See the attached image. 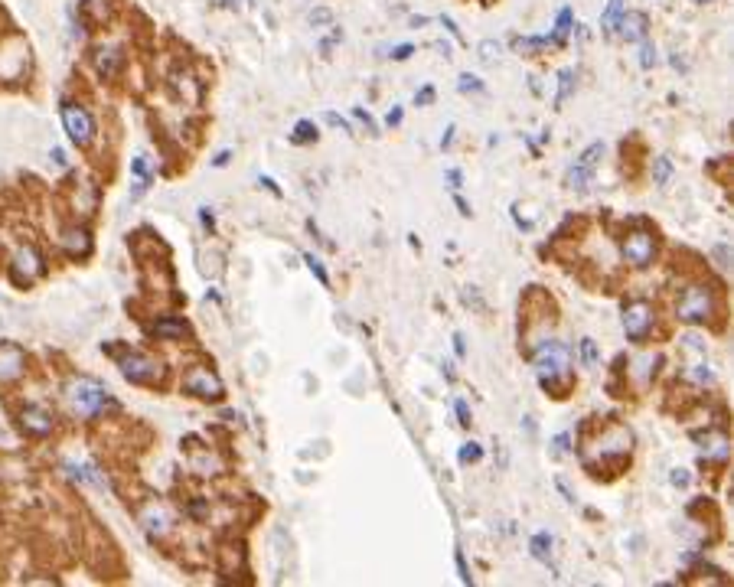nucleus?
I'll list each match as a JSON object with an SVG mask.
<instances>
[{
  "mask_svg": "<svg viewBox=\"0 0 734 587\" xmlns=\"http://www.w3.org/2000/svg\"><path fill=\"white\" fill-rule=\"evenodd\" d=\"M669 177H672V160L663 153V157H656V163H653V183L666 187V183H669Z\"/></svg>",
  "mask_w": 734,
  "mask_h": 587,
  "instance_id": "b1692460",
  "label": "nucleus"
},
{
  "mask_svg": "<svg viewBox=\"0 0 734 587\" xmlns=\"http://www.w3.org/2000/svg\"><path fill=\"white\" fill-rule=\"evenodd\" d=\"M330 20H333L330 10H323V7L310 10V23H314V27H320V23H330Z\"/></svg>",
  "mask_w": 734,
  "mask_h": 587,
  "instance_id": "c9c22d12",
  "label": "nucleus"
},
{
  "mask_svg": "<svg viewBox=\"0 0 734 587\" xmlns=\"http://www.w3.org/2000/svg\"><path fill=\"white\" fill-rule=\"evenodd\" d=\"M620 27V36L627 39V43H640V39H646V27H650V20H646V13H620L617 20Z\"/></svg>",
  "mask_w": 734,
  "mask_h": 587,
  "instance_id": "f8f14e48",
  "label": "nucleus"
},
{
  "mask_svg": "<svg viewBox=\"0 0 734 587\" xmlns=\"http://www.w3.org/2000/svg\"><path fill=\"white\" fill-rule=\"evenodd\" d=\"M53 160L59 163V167H65V153H63V151H53Z\"/></svg>",
  "mask_w": 734,
  "mask_h": 587,
  "instance_id": "3c124183",
  "label": "nucleus"
},
{
  "mask_svg": "<svg viewBox=\"0 0 734 587\" xmlns=\"http://www.w3.org/2000/svg\"><path fill=\"white\" fill-rule=\"evenodd\" d=\"M199 219H203V225H209V229H213V213H206V209H203V213H199Z\"/></svg>",
  "mask_w": 734,
  "mask_h": 587,
  "instance_id": "8fccbe9b",
  "label": "nucleus"
},
{
  "mask_svg": "<svg viewBox=\"0 0 734 587\" xmlns=\"http://www.w3.org/2000/svg\"><path fill=\"white\" fill-rule=\"evenodd\" d=\"M118 365H121V375L134 385H160L167 375V365L147 353H127L118 359Z\"/></svg>",
  "mask_w": 734,
  "mask_h": 587,
  "instance_id": "20e7f679",
  "label": "nucleus"
},
{
  "mask_svg": "<svg viewBox=\"0 0 734 587\" xmlns=\"http://www.w3.org/2000/svg\"><path fill=\"white\" fill-rule=\"evenodd\" d=\"M679 320L685 323H705L718 313V294L711 284H692L682 291V301L676 307Z\"/></svg>",
  "mask_w": 734,
  "mask_h": 587,
  "instance_id": "7ed1b4c3",
  "label": "nucleus"
},
{
  "mask_svg": "<svg viewBox=\"0 0 734 587\" xmlns=\"http://www.w3.org/2000/svg\"><path fill=\"white\" fill-rule=\"evenodd\" d=\"M65 398H69L72 411L79 418H99L105 408H118L111 391L101 382H95V379H72L69 389H65Z\"/></svg>",
  "mask_w": 734,
  "mask_h": 587,
  "instance_id": "f257e3e1",
  "label": "nucleus"
},
{
  "mask_svg": "<svg viewBox=\"0 0 734 587\" xmlns=\"http://www.w3.org/2000/svg\"><path fill=\"white\" fill-rule=\"evenodd\" d=\"M568 441H571V437H568V434H558L555 441H552V457H562V454H568Z\"/></svg>",
  "mask_w": 734,
  "mask_h": 587,
  "instance_id": "f704fd0d",
  "label": "nucleus"
},
{
  "mask_svg": "<svg viewBox=\"0 0 734 587\" xmlns=\"http://www.w3.org/2000/svg\"><path fill=\"white\" fill-rule=\"evenodd\" d=\"M291 141H294V144H310V141H317V125H314V121H297L294 134H291Z\"/></svg>",
  "mask_w": 734,
  "mask_h": 587,
  "instance_id": "5701e85b",
  "label": "nucleus"
},
{
  "mask_svg": "<svg viewBox=\"0 0 734 587\" xmlns=\"http://www.w3.org/2000/svg\"><path fill=\"white\" fill-rule=\"evenodd\" d=\"M695 4H711V0H695Z\"/></svg>",
  "mask_w": 734,
  "mask_h": 587,
  "instance_id": "864d4df0",
  "label": "nucleus"
},
{
  "mask_svg": "<svg viewBox=\"0 0 734 587\" xmlns=\"http://www.w3.org/2000/svg\"><path fill=\"white\" fill-rule=\"evenodd\" d=\"M600 157H604V144H600V141H594L591 147H588V151L581 153V160H578V163H584V167H594V163H597Z\"/></svg>",
  "mask_w": 734,
  "mask_h": 587,
  "instance_id": "cd10ccee",
  "label": "nucleus"
},
{
  "mask_svg": "<svg viewBox=\"0 0 734 587\" xmlns=\"http://www.w3.org/2000/svg\"><path fill=\"white\" fill-rule=\"evenodd\" d=\"M304 261H307V267H310V274H314L323 287H330V274H327V267L320 265V258H317V255H307Z\"/></svg>",
  "mask_w": 734,
  "mask_h": 587,
  "instance_id": "a878e982",
  "label": "nucleus"
},
{
  "mask_svg": "<svg viewBox=\"0 0 734 587\" xmlns=\"http://www.w3.org/2000/svg\"><path fill=\"white\" fill-rule=\"evenodd\" d=\"M121 63H125V53H121L118 46H101V49H95V69H99L105 79L118 75Z\"/></svg>",
  "mask_w": 734,
  "mask_h": 587,
  "instance_id": "4468645a",
  "label": "nucleus"
},
{
  "mask_svg": "<svg viewBox=\"0 0 734 587\" xmlns=\"http://www.w3.org/2000/svg\"><path fill=\"white\" fill-rule=\"evenodd\" d=\"M457 89H460V91H483V82L476 79V75H470V72H467V75H460Z\"/></svg>",
  "mask_w": 734,
  "mask_h": 587,
  "instance_id": "c756f323",
  "label": "nucleus"
},
{
  "mask_svg": "<svg viewBox=\"0 0 734 587\" xmlns=\"http://www.w3.org/2000/svg\"><path fill=\"white\" fill-rule=\"evenodd\" d=\"M183 389H186V395H193V398H203V401H219L222 398V382H219V375L209 372L206 365H196V369H189L186 379H183Z\"/></svg>",
  "mask_w": 734,
  "mask_h": 587,
  "instance_id": "6e6552de",
  "label": "nucleus"
},
{
  "mask_svg": "<svg viewBox=\"0 0 734 587\" xmlns=\"http://www.w3.org/2000/svg\"><path fill=\"white\" fill-rule=\"evenodd\" d=\"M454 349H457V356H467V346H464V336H460V333L454 336Z\"/></svg>",
  "mask_w": 734,
  "mask_h": 587,
  "instance_id": "c03bdc74",
  "label": "nucleus"
},
{
  "mask_svg": "<svg viewBox=\"0 0 734 587\" xmlns=\"http://www.w3.org/2000/svg\"><path fill=\"white\" fill-rule=\"evenodd\" d=\"M545 46H555L552 43V36H522V39H516V49L519 53H538V49H545Z\"/></svg>",
  "mask_w": 734,
  "mask_h": 587,
  "instance_id": "4be33fe9",
  "label": "nucleus"
},
{
  "mask_svg": "<svg viewBox=\"0 0 734 587\" xmlns=\"http://www.w3.org/2000/svg\"><path fill=\"white\" fill-rule=\"evenodd\" d=\"M480 457H483V450H480L476 444H464V447H460V463H476Z\"/></svg>",
  "mask_w": 734,
  "mask_h": 587,
  "instance_id": "2f4dec72",
  "label": "nucleus"
},
{
  "mask_svg": "<svg viewBox=\"0 0 734 587\" xmlns=\"http://www.w3.org/2000/svg\"><path fill=\"white\" fill-rule=\"evenodd\" d=\"M480 56H483L486 63L500 59V43H496V39H483V43H480Z\"/></svg>",
  "mask_w": 734,
  "mask_h": 587,
  "instance_id": "7c9ffc66",
  "label": "nucleus"
},
{
  "mask_svg": "<svg viewBox=\"0 0 734 587\" xmlns=\"http://www.w3.org/2000/svg\"><path fill=\"white\" fill-rule=\"evenodd\" d=\"M65 251H69L72 258H85L91 251V239L85 229H72L69 235H65Z\"/></svg>",
  "mask_w": 734,
  "mask_h": 587,
  "instance_id": "dca6fc26",
  "label": "nucleus"
},
{
  "mask_svg": "<svg viewBox=\"0 0 734 587\" xmlns=\"http://www.w3.org/2000/svg\"><path fill=\"white\" fill-rule=\"evenodd\" d=\"M10 274H13L17 284H30L36 274H43V258H39V251H36L33 245H23V248L13 255V261H10Z\"/></svg>",
  "mask_w": 734,
  "mask_h": 587,
  "instance_id": "1a4fd4ad",
  "label": "nucleus"
},
{
  "mask_svg": "<svg viewBox=\"0 0 734 587\" xmlns=\"http://www.w3.org/2000/svg\"><path fill=\"white\" fill-rule=\"evenodd\" d=\"M588 183H591V167H584V163H574V167L568 170V187L578 189V193H584V189H588Z\"/></svg>",
  "mask_w": 734,
  "mask_h": 587,
  "instance_id": "aec40b11",
  "label": "nucleus"
},
{
  "mask_svg": "<svg viewBox=\"0 0 734 587\" xmlns=\"http://www.w3.org/2000/svg\"><path fill=\"white\" fill-rule=\"evenodd\" d=\"M385 121H388V127H392V125H398V121H402V108H392V111H388V118H385Z\"/></svg>",
  "mask_w": 734,
  "mask_h": 587,
  "instance_id": "37998d69",
  "label": "nucleus"
},
{
  "mask_svg": "<svg viewBox=\"0 0 734 587\" xmlns=\"http://www.w3.org/2000/svg\"><path fill=\"white\" fill-rule=\"evenodd\" d=\"M571 20H574L571 7H562V10H558V20H555V33H552V43H555V46H562L564 39H568V33H571Z\"/></svg>",
  "mask_w": 734,
  "mask_h": 587,
  "instance_id": "a211bd4d",
  "label": "nucleus"
},
{
  "mask_svg": "<svg viewBox=\"0 0 734 587\" xmlns=\"http://www.w3.org/2000/svg\"><path fill=\"white\" fill-rule=\"evenodd\" d=\"M653 329V307L646 301H630L624 307V333H627L630 343H646Z\"/></svg>",
  "mask_w": 734,
  "mask_h": 587,
  "instance_id": "0eeeda50",
  "label": "nucleus"
},
{
  "mask_svg": "<svg viewBox=\"0 0 734 587\" xmlns=\"http://www.w3.org/2000/svg\"><path fill=\"white\" fill-rule=\"evenodd\" d=\"M715 258H718V265H721V267H731V261H728V258H731L728 245H718V248H715Z\"/></svg>",
  "mask_w": 734,
  "mask_h": 587,
  "instance_id": "4c0bfd02",
  "label": "nucleus"
},
{
  "mask_svg": "<svg viewBox=\"0 0 734 587\" xmlns=\"http://www.w3.org/2000/svg\"><path fill=\"white\" fill-rule=\"evenodd\" d=\"M327 125H333V127H346V121H343L340 115H333V111H330V115H327Z\"/></svg>",
  "mask_w": 734,
  "mask_h": 587,
  "instance_id": "a18cd8bd",
  "label": "nucleus"
},
{
  "mask_svg": "<svg viewBox=\"0 0 734 587\" xmlns=\"http://www.w3.org/2000/svg\"><path fill=\"white\" fill-rule=\"evenodd\" d=\"M552 535L548 532H538V535H532V542H529V548H532V555H536L538 561H548L552 558Z\"/></svg>",
  "mask_w": 734,
  "mask_h": 587,
  "instance_id": "412c9836",
  "label": "nucleus"
},
{
  "mask_svg": "<svg viewBox=\"0 0 734 587\" xmlns=\"http://www.w3.org/2000/svg\"><path fill=\"white\" fill-rule=\"evenodd\" d=\"M225 4H229V7H239V0H225Z\"/></svg>",
  "mask_w": 734,
  "mask_h": 587,
  "instance_id": "603ef678",
  "label": "nucleus"
},
{
  "mask_svg": "<svg viewBox=\"0 0 734 587\" xmlns=\"http://www.w3.org/2000/svg\"><path fill=\"white\" fill-rule=\"evenodd\" d=\"M568 369H571V349L562 346V343H555V339H545V343L538 346V353H536L538 382L545 385V389H555L558 379L568 375Z\"/></svg>",
  "mask_w": 734,
  "mask_h": 587,
  "instance_id": "f03ea898",
  "label": "nucleus"
},
{
  "mask_svg": "<svg viewBox=\"0 0 734 587\" xmlns=\"http://www.w3.org/2000/svg\"><path fill=\"white\" fill-rule=\"evenodd\" d=\"M141 519H144V529H147L151 538H163V535H170V529H173L170 512H167L163 506H151Z\"/></svg>",
  "mask_w": 734,
  "mask_h": 587,
  "instance_id": "ddd939ff",
  "label": "nucleus"
},
{
  "mask_svg": "<svg viewBox=\"0 0 734 587\" xmlns=\"http://www.w3.org/2000/svg\"><path fill=\"white\" fill-rule=\"evenodd\" d=\"M640 65L643 69H653L656 65V46L646 43V39H640Z\"/></svg>",
  "mask_w": 734,
  "mask_h": 587,
  "instance_id": "bb28decb",
  "label": "nucleus"
},
{
  "mask_svg": "<svg viewBox=\"0 0 734 587\" xmlns=\"http://www.w3.org/2000/svg\"><path fill=\"white\" fill-rule=\"evenodd\" d=\"M620 13H624V4H620V0H607V7H604V13H600V30H604V33H614Z\"/></svg>",
  "mask_w": 734,
  "mask_h": 587,
  "instance_id": "6ab92c4d",
  "label": "nucleus"
},
{
  "mask_svg": "<svg viewBox=\"0 0 734 587\" xmlns=\"http://www.w3.org/2000/svg\"><path fill=\"white\" fill-rule=\"evenodd\" d=\"M454 411H457V421H460V427H470V408H467V401H457L454 405Z\"/></svg>",
  "mask_w": 734,
  "mask_h": 587,
  "instance_id": "72a5a7b5",
  "label": "nucleus"
},
{
  "mask_svg": "<svg viewBox=\"0 0 734 587\" xmlns=\"http://www.w3.org/2000/svg\"><path fill=\"white\" fill-rule=\"evenodd\" d=\"M229 157H232V151H222V153H219V157H215L213 163H215V167H225V163H229Z\"/></svg>",
  "mask_w": 734,
  "mask_h": 587,
  "instance_id": "de8ad7c7",
  "label": "nucleus"
},
{
  "mask_svg": "<svg viewBox=\"0 0 734 587\" xmlns=\"http://www.w3.org/2000/svg\"><path fill=\"white\" fill-rule=\"evenodd\" d=\"M20 427L27 437H46L53 434V415H46L43 408H23L20 411Z\"/></svg>",
  "mask_w": 734,
  "mask_h": 587,
  "instance_id": "9b49d317",
  "label": "nucleus"
},
{
  "mask_svg": "<svg viewBox=\"0 0 734 587\" xmlns=\"http://www.w3.org/2000/svg\"><path fill=\"white\" fill-rule=\"evenodd\" d=\"M581 359H584L588 365H597V359H600V356H597V346H594V339H591V336H584V339H581Z\"/></svg>",
  "mask_w": 734,
  "mask_h": 587,
  "instance_id": "c85d7f7f",
  "label": "nucleus"
},
{
  "mask_svg": "<svg viewBox=\"0 0 734 587\" xmlns=\"http://www.w3.org/2000/svg\"><path fill=\"white\" fill-rule=\"evenodd\" d=\"M27 372V353L20 346H0V385L17 382L20 375Z\"/></svg>",
  "mask_w": 734,
  "mask_h": 587,
  "instance_id": "9d476101",
  "label": "nucleus"
},
{
  "mask_svg": "<svg viewBox=\"0 0 734 587\" xmlns=\"http://www.w3.org/2000/svg\"><path fill=\"white\" fill-rule=\"evenodd\" d=\"M450 141H454V125L444 131V137H441V147H450Z\"/></svg>",
  "mask_w": 734,
  "mask_h": 587,
  "instance_id": "49530a36",
  "label": "nucleus"
},
{
  "mask_svg": "<svg viewBox=\"0 0 734 587\" xmlns=\"http://www.w3.org/2000/svg\"><path fill=\"white\" fill-rule=\"evenodd\" d=\"M151 333L157 339H186L189 336V327L183 320H177V317H160V320H153L151 323Z\"/></svg>",
  "mask_w": 734,
  "mask_h": 587,
  "instance_id": "2eb2a0df",
  "label": "nucleus"
},
{
  "mask_svg": "<svg viewBox=\"0 0 734 587\" xmlns=\"http://www.w3.org/2000/svg\"><path fill=\"white\" fill-rule=\"evenodd\" d=\"M353 115H356V118H359V121H362V125H366V127H369V131H376V125H372V118H369V115H366V111H362V108H356V111H353Z\"/></svg>",
  "mask_w": 734,
  "mask_h": 587,
  "instance_id": "ea45409f",
  "label": "nucleus"
},
{
  "mask_svg": "<svg viewBox=\"0 0 734 587\" xmlns=\"http://www.w3.org/2000/svg\"><path fill=\"white\" fill-rule=\"evenodd\" d=\"M63 125H65V131H69V141L79 144V147H89L91 137H95V121H91L89 111H85L82 105H75V101H65L63 105Z\"/></svg>",
  "mask_w": 734,
  "mask_h": 587,
  "instance_id": "39448f33",
  "label": "nucleus"
},
{
  "mask_svg": "<svg viewBox=\"0 0 734 587\" xmlns=\"http://www.w3.org/2000/svg\"><path fill=\"white\" fill-rule=\"evenodd\" d=\"M620 251H624V258H627L633 267H650V265H653V255H656L653 232H646V229L627 232V235H624V245H620Z\"/></svg>",
  "mask_w": 734,
  "mask_h": 587,
  "instance_id": "423d86ee",
  "label": "nucleus"
},
{
  "mask_svg": "<svg viewBox=\"0 0 734 587\" xmlns=\"http://www.w3.org/2000/svg\"><path fill=\"white\" fill-rule=\"evenodd\" d=\"M457 571H460V581H464V584L474 581V578H470V571H467V561H464V555H460V552H457Z\"/></svg>",
  "mask_w": 734,
  "mask_h": 587,
  "instance_id": "58836bf2",
  "label": "nucleus"
},
{
  "mask_svg": "<svg viewBox=\"0 0 734 587\" xmlns=\"http://www.w3.org/2000/svg\"><path fill=\"white\" fill-rule=\"evenodd\" d=\"M571 89H574V69H564L562 75H558V95H555L558 105H562V101H568Z\"/></svg>",
  "mask_w": 734,
  "mask_h": 587,
  "instance_id": "393cba45",
  "label": "nucleus"
},
{
  "mask_svg": "<svg viewBox=\"0 0 734 587\" xmlns=\"http://www.w3.org/2000/svg\"><path fill=\"white\" fill-rule=\"evenodd\" d=\"M454 203H457V209H460V215H470V206H467L460 196H454Z\"/></svg>",
  "mask_w": 734,
  "mask_h": 587,
  "instance_id": "09e8293b",
  "label": "nucleus"
},
{
  "mask_svg": "<svg viewBox=\"0 0 734 587\" xmlns=\"http://www.w3.org/2000/svg\"><path fill=\"white\" fill-rule=\"evenodd\" d=\"M702 450H708L715 460L725 463L728 454H731V441H728L725 434H705V437H702Z\"/></svg>",
  "mask_w": 734,
  "mask_h": 587,
  "instance_id": "f3484780",
  "label": "nucleus"
},
{
  "mask_svg": "<svg viewBox=\"0 0 734 587\" xmlns=\"http://www.w3.org/2000/svg\"><path fill=\"white\" fill-rule=\"evenodd\" d=\"M448 179H450V187H460V179H464V173H460V170H448Z\"/></svg>",
  "mask_w": 734,
  "mask_h": 587,
  "instance_id": "79ce46f5",
  "label": "nucleus"
},
{
  "mask_svg": "<svg viewBox=\"0 0 734 587\" xmlns=\"http://www.w3.org/2000/svg\"><path fill=\"white\" fill-rule=\"evenodd\" d=\"M669 480H672V486H689L692 476H689V470H685V467H676Z\"/></svg>",
  "mask_w": 734,
  "mask_h": 587,
  "instance_id": "473e14b6",
  "label": "nucleus"
},
{
  "mask_svg": "<svg viewBox=\"0 0 734 587\" xmlns=\"http://www.w3.org/2000/svg\"><path fill=\"white\" fill-rule=\"evenodd\" d=\"M431 101H434V89H431V85H424V89L418 91V95H415V105H431Z\"/></svg>",
  "mask_w": 734,
  "mask_h": 587,
  "instance_id": "e433bc0d",
  "label": "nucleus"
},
{
  "mask_svg": "<svg viewBox=\"0 0 734 587\" xmlns=\"http://www.w3.org/2000/svg\"><path fill=\"white\" fill-rule=\"evenodd\" d=\"M251 4H258V0H251Z\"/></svg>",
  "mask_w": 734,
  "mask_h": 587,
  "instance_id": "5fc2aeb1",
  "label": "nucleus"
},
{
  "mask_svg": "<svg viewBox=\"0 0 734 587\" xmlns=\"http://www.w3.org/2000/svg\"><path fill=\"white\" fill-rule=\"evenodd\" d=\"M412 53H415V46H408V43H405V46H398V49H395L392 56H395V59H408V56H412Z\"/></svg>",
  "mask_w": 734,
  "mask_h": 587,
  "instance_id": "a19ab883",
  "label": "nucleus"
}]
</instances>
